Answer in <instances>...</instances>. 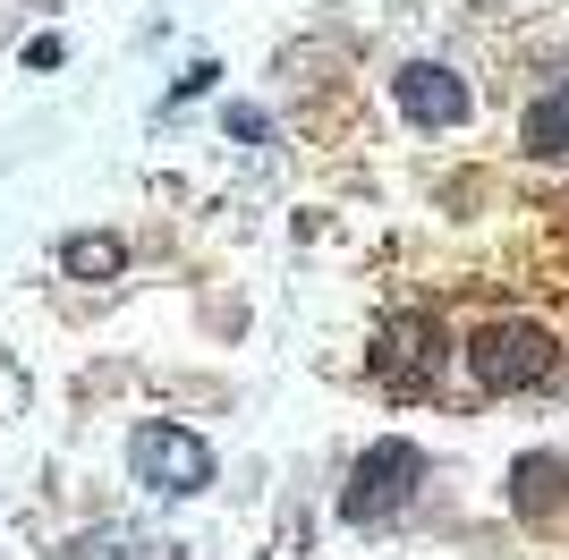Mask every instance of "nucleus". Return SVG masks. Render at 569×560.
I'll return each instance as SVG.
<instances>
[{
    "instance_id": "f257e3e1",
    "label": "nucleus",
    "mask_w": 569,
    "mask_h": 560,
    "mask_svg": "<svg viewBox=\"0 0 569 560\" xmlns=\"http://www.w3.org/2000/svg\"><path fill=\"white\" fill-rule=\"evenodd\" d=\"M459 357H468L476 391H536V382H552L561 373V331L536 323V314H485V323L459 340Z\"/></svg>"
},
{
    "instance_id": "f03ea898",
    "label": "nucleus",
    "mask_w": 569,
    "mask_h": 560,
    "mask_svg": "<svg viewBox=\"0 0 569 560\" xmlns=\"http://www.w3.org/2000/svg\"><path fill=\"white\" fill-rule=\"evenodd\" d=\"M417 484H426V450L417 442H366L349 467V484H340V518L349 527H382V518H400L408 501H417Z\"/></svg>"
},
{
    "instance_id": "7ed1b4c3",
    "label": "nucleus",
    "mask_w": 569,
    "mask_h": 560,
    "mask_svg": "<svg viewBox=\"0 0 569 560\" xmlns=\"http://www.w3.org/2000/svg\"><path fill=\"white\" fill-rule=\"evenodd\" d=\"M442 357H451V331H442V314H426V306H408V314H391V323L375 331V382L391 399H426L433 382H442Z\"/></svg>"
},
{
    "instance_id": "20e7f679",
    "label": "nucleus",
    "mask_w": 569,
    "mask_h": 560,
    "mask_svg": "<svg viewBox=\"0 0 569 560\" xmlns=\"http://www.w3.org/2000/svg\"><path fill=\"white\" fill-rule=\"evenodd\" d=\"M128 467H137V484H153V492H204L213 484V450H204V433H188V424H170V417H153V424H137V442H128Z\"/></svg>"
},
{
    "instance_id": "39448f33",
    "label": "nucleus",
    "mask_w": 569,
    "mask_h": 560,
    "mask_svg": "<svg viewBox=\"0 0 569 560\" xmlns=\"http://www.w3.org/2000/svg\"><path fill=\"white\" fill-rule=\"evenodd\" d=\"M391 102H400L408 128H459V119L476 111V86L459 69H442V60H408V69L391 77Z\"/></svg>"
},
{
    "instance_id": "423d86ee",
    "label": "nucleus",
    "mask_w": 569,
    "mask_h": 560,
    "mask_svg": "<svg viewBox=\"0 0 569 560\" xmlns=\"http://www.w3.org/2000/svg\"><path fill=\"white\" fill-rule=\"evenodd\" d=\"M519 144H527V153H545V162H569V77H561L552 93H536V102H527Z\"/></svg>"
},
{
    "instance_id": "0eeeda50",
    "label": "nucleus",
    "mask_w": 569,
    "mask_h": 560,
    "mask_svg": "<svg viewBox=\"0 0 569 560\" xmlns=\"http://www.w3.org/2000/svg\"><path fill=\"white\" fill-rule=\"evenodd\" d=\"M569 501V459H519V476H510V510L519 518H552Z\"/></svg>"
},
{
    "instance_id": "6e6552de",
    "label": "nucleus",
    "mask_w": 569,
    "mask_h": 560,
    "mask_svg": "<svg viewBox=\"0 0 569 560\" xmlns=\"http://www.w3.org/2000/svg\"><path fill=\"white\" fill-rule=\"evenodd\" d=\"M60 263H69V280H119L128 272V238H69V247H60Z\"/></svg>"
}]
</instances>
